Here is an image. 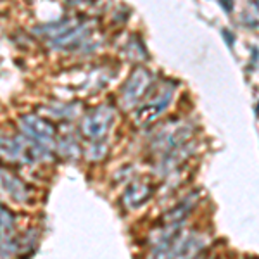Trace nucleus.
<instances>
[{
  "mask_svg": "<svg viewBox=\"0 0 259 259\" xmlns=\"http://www.w3.org/2000/svg\"><path fill=\"white\" fill-rule=\"evenodd\" d=\"M197 200H199V192L189 195V197L183 199L177 207H173V209H171L168 214L164 216V221H166V223H169V225H178L180 221L185 220L187 216H189V212L194 209L195 206H197Z\"/></svg>",
  "mask_w": 259,
  "mask_h": 259,
  "instance_id": "6",
  "label": "nucleus"
},
{
  "mask_svg": "<svg viewBox=\"0 0 259 259\" xmlns=\"http://www.w3.org/2000/svg\"><path fill=\"white\" fill-rule=\"evenodd\" d=\"M173 92H175L173 85H168V87H164V89H161L159 94L154 95V97L147 100L145 104H142L139 109L133 112V121H135L137 124H149V123H152V121H156L162 112L169 107L171 99H173Z\"/></svg>",
  "mask_w": 259,
  "mask_h": 259,
  "instance_id": "3",
  "label": "nucleus"
},
{
  "mask_svg": "<svg viewBox=\"0 0 259 259\" xmlns=\"http://www.w3.org/2000/svg\"><path fill=\"white\" fill-rule=\"evenodd\" d=\"M112 121H114V111H112V107L102 104V106L92 109L83 118L81 133L92 142H99L107 135V132L112 126Z\"/></svg>",
  "mask_w": 259,
  "mask_h": 259,
  "instance_id": "1",
  "label": "nucleus"
},
{
  "mask_svg": "<svg viewBox=\"0 0 259 259\" xmlns=\"http://www.w3.org/2000/svg\"><path fill=\"white\" fill-rule=\"evenodd\" d=\"M152 73L145 68H139L132 73L128 81L124 83L123 90H121V104L124 107H133L145 97V94L152 87Z\"/></svg>",
  "mask_w": 259,
  "mask_h": 259,
  "instance_id": "2",
  "label": "nucleus"
},
{
  "mask_svg": "<svg viewBox=\"0 0 259 259\" xmlns=\"http://www.w3.org/2000/svg\"><path fill=\"white\" fill-rule=\"evenodd\" d=\"M19 124H21V128H23V132L26 133L31 140L38 142L41 145L54 144V139H56V126H54L50 121L40 118V116H35V114H28L19 119Z\"/></svg>",
  "mask_w": 259,
  "mask_h": 259,
  "instance_id": "4",
  "label": "nucleus"
},
{
  "mask_svg": "<svg viewBox=\"0 0 259 259\" xmlns=\"http://www.w3.org/2000/svg\"><path fill=\"white\" fill-rule=\"evenodd\" d=\"M152 195V187L147 182H135L128 187L123 195V204L130 209H137Z\"/></svg>",
  "mask_w": 259,
  "mask_h": 259,
  "instance_id": "5",
  "label": "nucleus"
},
{
  "mask_svg": "<svg viewBox=\"0 0 259 259\" xmlns=\"http://www.w3.org/2000/svg\"><path fill=\"white\" fill-rule=\"evenodd\" d=\"M71 2H81V0H71Z\"/></svg>",
  "mask_w": 259,
  "mask_h": 259,
  "instance_id": "7",
  "label": "nucleus"
}]
</instances>
